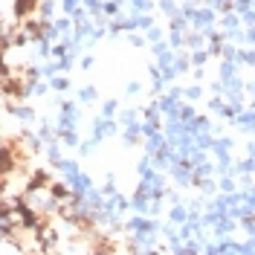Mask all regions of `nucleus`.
I'll list each match as a JSON object with an SVG mask.
<instances>
[{
    "mask_svg": "<svg viewBox=\"0 0 255 255\" xmlns=\"http://www.w3.org/2000/svg\"><path fill=\"white\" fill-rule=\"evenodd\" d=\"M35 6H38V0H15V15H17V20H26V17L35 12Z\"/></svg>",
    "mask_w": 255,
    "mask_h": 255,
    "instance_id": "nucleus-1",
    "label": "nucleus"
}]
</instances>
